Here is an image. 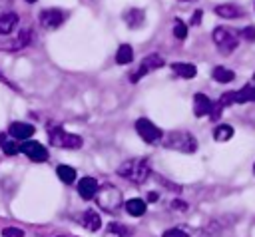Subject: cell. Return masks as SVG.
<instances>
[{"label": "cell", "instance_id": "obj_1", "mask_svg": "<svg viewBox=\"0 0 255 237\" xmlns=\"http://www.w3.org/2000/svg\"><path fill=\"white\" fill-rule=\"evenodd\" d=\"M118 175L131 181V183H145L147 177L151 175V165H149V159L147 157H131L124 163H120L118 167Z\"/></svg>", "mask_w": 255, "mask_h": 237}, {"label": "cell", "instance_id": "obj_2", "mask_svg": "<svg viewBox=\"0 0 255 237\" xmlns=\"http://www.w3.org/2000/svg\"><path fill=\"white\" fill-rule=\"evenodd\" d=\"M159 143L163 147L173 149V151H179V153H195L197 151V139H195V135L189 133V131H183V129H173V131L163 133V137H161Z\"/></svg>", "mask_w": 255, "mask_h": 237}, {"label": "cell", "instance_id": "obj_3", "mask_svg": "<svg viewBox=\"0 0 255 237\" xmlns=\"http://www.w3.org/2000/svg\"><path fill=\"white\" fill-rule=\"evenodd\" d=\"M94 197H96L98 207H100L102 211H106V213H118L120 207H122V203H124L122 191H120L116 185H112V183L100 185Z\"/></svg>", "mask_w": 255, "mask_h": 237}, {"label": "cell", "instance_id": "obj_4", "mask_svg": "<svg viewBox=\"0 0 255 237\" xmlns=\"http://www.w3.org/2000/svg\"><path fill=\"white\" fill-rule=\"evenodd\" d=\"M48 139H50V145L54 147H64V149H80L84 145V139L72 131H66L64 127L60 125H52L50 131H48Z\"/></svg>", "mask_w": 255, "mask_h": 237}, {"label": "cell", "instance_id": "obj_5", "mask_svg": "<svg viewBox=\"0 0 255 237\" xmlns=\"http://www.w3.org/2000/svg\"><path fill=\"white\" fill-rule=\"evenodd\" d=\"M211 40H213V44L217 46V50L221 54H231L239 46V34L235 30H229V28H223V26H219L211 32Z\"/></svg>", "mask_w": 255, "mask_h": 237}, {"label": "cell", "instance_id": "obj_6", "mask_svg": "<svg viewBox=\"0 0 255 237\" xmlns=\"http://www.w3.org/2000/svg\"><path fill=\"white\" fill-rule=\"evenodd\" d=\"M135 131H137V135H139L145 143H159L161 137H163V131H161L151 119H147V118H139V119L135 121Z\"/></svg>", "mask_w": 255, "mask_h": 237}, {"label": "cell", "instance_id": "obj_7", "mask_svg": "<svg viewBox=\"0 0 255 237\" xmlns=\"http://www.w3.org/2000/svg\"><path fill=\"white\" fill-rule=\"evenodd\" d=\"M163 66H165V60H163L159 54H147V56L141 60V64H139V68H137V74L131 76V82H137L141 76L151 74L153 70H159V68H163Z\"/></svg>", "mask_w": 255, "mask_h": 237}, {"label": "cell", "instance_id": "obj_8", "mask_svg": "<svg viewBox=\"0 0 255 237\" xmlns=\"http://www.w3.org/2000/svg\"><path fill=\"white\" fill-rule=\"evenodd\" d=\"M64 18L66 14L60 10V8H46L40 12V24L46 28V30H56L64 24Z\"/></svg>", "mask_w": 255, "mask_h": 237}, {"label": "cell", "instance_id": "obj_9", "mask_svg": "<svg viewBox=\"0 0 255 237\" xmlns=\"http://www.w3.org/2000/svg\"><path fill=\"white\" fill-rule=\"evenodd\" d=\"M22 153L32 161H46L48 159V149L36 139H26L22 143Z\"/></svg>", "mask_w": 255, "mask_h": 237}, {"label": "cell", "instance_id": "obj_10", "mask_svg": "<svg viewBox=\"0 0 255 237\" xmlns=\"http://www.w3.org/2000/svg\"><path fill=\"white\" fill-rule=\"evenodd\" d=\"M34 133H36V127L32 123H24V121H14L8 127V135H12V139H16V141H26Z\"/></svg>", "mask_w": 255, "mask_h": 237}, {"label": "cell", "instance_id": "obj_11", "mask_svg": "<svg viewBox=\"0 0 255 237\" xmlns=\"http://www.w3.org/2000/svg\"><path fill=\"white\" fill-rule=\"evenodd\" d=\"M78 221L88 231H100V227H102V217H100V213L96 209H86L84 213H80Z\"/></svg>", "mask_w": 255, "mask_h": 237}, {"label": "cell", "instance_id": "obj_12", "mask_svg": "<svg viewBox=\"0 0 255 237\" xmlns=\"http://www.w3.org/2000/svg\"><path fill=\"white\" fill-rule=\"evenodd\" d=\"M98 187H100V183H98L94 177L86 175V177H82L80 183H78V193H80L82 199H94Z\"/></svg>", "mask_w": 255, "mask_h": 237}, {"label": "cell", "instance_id": "obj_13", "mask_svg": "<svg viewBox=\"0 0 255 237\" xmlns=\"http://www.w3.org/2000/svg\"><path fill=\"white\" fill-rule=\"evenodd\" d=\"M18 22H20V16H18L16 12H12V10L2 12V14H0V34H4V36L12 34V32L16 30Z\"/></svg>", "mask_w": 255, "mask_h": 237}, {"label": "cell", "instance_id": "obj_14", "mask_svg": "<svg viewBox=\"0 0 255 237\" xmlns=\"http://www.w3.org/2000/svg\"><path fill=\"white\" fill-rule=\"evenodd\" d=\"M122 18H124V22H126V26L128 28H139L141 24H143V20H145V12L141 10V8H128L124 14H122Z\"/></svg>", "mask_w": 255, "mask_h": 237}, {"label": "cell", "instance_id": "obj_15", "mask_svg": "<svg viewBox=\"0 0 255 237\" xmlns=\"http://www.w3.org/2000/svg\"><path fill=\"white\" fill-rule=\"evenodd\" d=\"M211 108H213V102H211L205 94H195V96H193V114H195L197 118L209 116Z\"/></svg>", "mask_w": 255, "mask_h": 237}, {"label": "cell", "instance_id": "obj_16", "mask_svg": "<svg viewBox=\"0 0 255 237\" xmlns=\"http://www.w3.org/2000/svg\"><path fill=\"white\" fill-rule=\"evenodd\" d=\"M213 12L219 18H225V20H235V18H241L243 16V10L237 4H217L213 8Z\"/></svg>", "mask_w": 255, "mask_h": 237}, {"label": "cell", "instance_id": "obj_17", "mask_svg": "<svg viewBox=\"0 0 255 237\" xmlns=\"http://www.w3.org/2000/svg\"><path fill=\"white\" fill-rule=\"evenodd\" d=\"M145 209H147V203H145V199H141V197H131V199L126 201V211H128L131 217H141V215H145Z\"/></svg>", "mask_w": 255, "mask_h": 237}, {"label": "cell", "instance_id": "obj_18", "mask_svg": "<svg viewBox=\"0 0 255 237\" xmlns=\"http://www.w3.org/2000/svg\"><path fill=\"white\" fill-rule=\"evenodd\" d=\"M171 70L175 72V76L185 78V80H191V78L197 76V68L193 64H187V62H173L171 64Z\"/></svg>", "mask_w": 255, "mask_h": 237}, {"label": "cell", "instance_id": "obj_19", "mask_svg": "<svg viewBox=\"0 0 255 237\" xmlns=\"http://www.w3.org/2000/svg\"><path fill=\"white\" fill-rule=\"evenodd\" d=\"M211 78L215 82H219V84H229V82L235 80V72L229 70V68H225V66H215L213 72H211Z\"/></svg>", "mask_w": 255, "mask_h": 237}, {"label": "cell", "instance_id": "obj_20", "mask_svg": "<svg viewBox=\"0 0 255 237\" xmlns=\"http://www.w3.org/2000/svg\"><path fill=\"white\" fill-rule=\"evenodd\" d=\"M56 173H58L60 181H62V183H66V185L74 183V181H76V177H78L76 169H74L72 165H66V163H60V165L56 167Z\"/></svg>", "mask_w": 255, "mask_h": 237}, {"label": "cell", "instance_id": "obj_21", "mask_svg": "<svg viewBox=\"0 0 255 237\" xmlns=\"http://www.w3.org/2000/svg\"><path fill=\"white\" fill-rule=\"evenodd\" d=\"M249 102H255V86L253 84H247L235 92V104H249Z\"/></svg>", "mask_w": 255, "mask_h": 237}, {"label": "cell", "instance_id": "obj_22", "mask_svg": "<svg viewBox=\"0 0 255 237\" xmlns=\"http://www.w3.org/2000/svg\"><path fill=\"white\" fill-rule=\"evenodd\" d=\"M131 60H133V48H131L129 44H122V46L118 48V52H116V64L126 66V64H129Z\"/></svg>", "mask_w": 255, "mask_h": 237}, {"label": "cell", "instance_id": "obj_23", "mask_svg": "<svg viewBox=\"0 0 255 237\" xmlns=\"http://www.w3.org/2000/svg\"><path fill=\"white\" fill-rule=\"evenodd\" d=\"M233 133H235V129H233L229 123H219V125L213 129V139H215V141H227V139L233 137Z\"/></svg>", "mask_w": 255, "mask_h": 237}, {"label": "cell", "instance_id": "obj_24", "mask_svg": "<svg viewBox=\"0 0 255 237\" xmlns=\"http://www.w3.org/2000/svg\"><path fill=\"white\" fill-rule=\"evenodd\" d=\"M221 233H223L221 223H219V221H209V223L199 231L197 237H221Z\"/></svg>", "mask_w": 255, "mask_h": 237}, {"label": "cell", "instance_id": "obj_25", "mask_svg": "<svg viewBox=\"0 0 255 237\" xmlns=\"http://www.w3.org/2000/svg\"><path fill=\"white\" fill-rule=\"evenodd\" d=\"M32 38H34V32H32V30H22V32L18 34L16 42H14L12 46H8V48H10V50H20V48H26V46L32 42Z\"/></svg>", "mask_w": 255, "mask_h": 237}, {"label": "cell", "instance_id": "obj_26", "mask_svg": "<svg viewBox=\"0 0 255 237\" xmlns=\"http://www.w3.org/2000/svg\"><path fill=\"white\" fill-rule=\"evenodd\" d=\"M108 231H110L112 235H118V237H129V235L133 233L128 225H124V223H116V221L108 225Z\"/></svg>", "mask_w": 255, "mask_h": 237}, {"label": "cell", "instance_id": "obj_27", "mask_svg": "<svg viewBox=\"0 0 255 237\" xmlns=\"http://www.w3.org/2000/svg\"><path fill=\"white\" fill-rule=\"evenodd\" d=\"M2 151H4L6 155H16V153L22 151V145H20L16 139H6V141L2 143Z\"/></svg>", "mask_w": 255, "mask_h": 237}, {"label": "cell", "instance_id": "obj_28", "mask_svg": "<svg viewBox=\"0 0 255 237\" xmlns=\"http://www.w3.org/2000/svg\"><path fill=\"white\" fill-rule=\"evenodd\" d=\"M173 36L177 40H185L187 38V24H183L179 18L173 20Z\"/></svg>", "mask_w": 255, "mask_h": 237}, {"label": "cell", "instance_id": "obj_29", "mask_svg": "<svg viewBox=\"0 0 255 237\" xmlns=\"http://www.w3.org/2000/svg\"><path fill=\"white\" fill-rule=\"evenodd\" d=\"M2 237H24V229L22 227H14V225L4 227L2 229Z\"/></svg>", "mask_w": 255, "mask_h": 237}, {"label": "cell", "instance_id": "obj_30", "mask_svg": "<svg viewBox=\"0 0 255 237\" xmlns=\"http://www.w3.org/2000/svg\"><path fill=\"white\" fill-rule=\"evenodd\" d=\"M161 237H191V235L181 227H171V229H165Z\"/></svg>", "mask_w": 255, "mask_h": 237}, {"label": "cell", "instance_id": "obj_31", "mask_svg": "<svg viewBox=\"0 0 255 237\" xmlns=\"http://www.w3.org/2000/svg\"><path fill=\"white\" fill-rule=\"evenodd\" d=\"M239 36H241L243 40H247V42H255V26H253V24L245 26V28L239 32Z\"/></svg>", "mask_w": 255, "mask_h": 237}, {"label": "cell", "instance_id": "obj_32", "mask_svg": "<svg viewBox=\"0 0 255 237\" xmlns=\"http://www.w3.org/2000/svg\"><path fill=\"white\" fill-rule=\"evenodd\" d=\"M217 102H219L223 108H227V106H233V104H235V92H225V94H223V96H221Z\"/></svg>", "mask_w": 255, "mask_h": 237}, {"label": "cell", "instance_id": "obj_33", "mask_svg": "<svg viewBox=\"0 0 255 237\" xmlns=\"http://www.w3.org/2000/svg\"><path fill=\"white\" fill-rule=\"evenodd\" d=\"M221 112H223V106H221L219 102H213V108H211V112H209V118L215 121V119L221 118Z\"/></svg>", "mask_w": 255, "mask_h": 237}, {"label": "cell", "instance_id": "obj_34", "mask_svg": "<svg viewBox=\"0 0 255 237\" xmlns=\"http://www.w3.org/2000/svg\"><path fill=\"white\" fill-rule=\"evenodd\" d=\"M171 209H177V211H185L187 209V203L183 199H173L171 201Z\"/></svg>", "mask_w": 255, "mask_h": 237}, {"label": "cell", "instance_id": "obj_35", "mask_svg": "<svg viewBox=\"0 0 255 237\" xmlns=\"http://www.w3.org/2000/svg\"><path fill=\"white\" fill-rule=\"evenodd\" d=\"M201 18H203V12H201V10H195L193 16H191V20H189V24H191V26H199Z\"/></svg>", "mask_w": 255, "mask_h": 237}, {"label": "cell", "instance_id": "obj_36", "mask_svg": "<svg viewBox=\"0 0 255 237\" xmlns=\"http://www.w3.org/2000/svg\"><path fill=\"white\" fill-rule=\"evenodd\" d=\"M157 199H159L157 191H149V193H147V199H145V201H149V203H155Z\"/></svg>", "mask_w": 255, "mask_h": 237}, {"label": "cell", "instance_id": "obj_37", "mask_svg": "<svg viewBox=\"0 0 255 237\" xmlns=\"http://www.w3.org/2000/svg\"><path fill=\"white\" fill-rule=\"evenodd\" d=\"M4 141H6V135L0 131V147H2V143H4Z\"/></svg>", "mask_w": 255, "mask_h": 237}, {"label": "cell", "instance_id": "obj_38", "mask_svg": "<svg viewBox=\"0 0 255 237\" xmlns=\"http://www.w3.org/2000/svg\"><path fill=\"white\" fill-rule=\"evenodd\" d=\"M26 2H28V4H34V2H36V0H26Z\"/></svg>", "mask_w": 255, "mask_h": 237}, {"label": "cell", "instance_id": "obj_39", "mask_svg": "<svg viewBox=\"0 0 255 237\" xmlns=\"http://www.w3.org/2000/svg\"><path fill=\"white\" fill-rule=\"evenodd\" d=\"M179 2H193V0H179Z\"/></svg>", "mask_w": 255, "mask_h": 237}, {"label": "cell", "instance_id": "obj_40", "mask_svg": "<svg viewBox=\"0 0 255 237\" xmlns=\"http://www.w3.org/2000/svg\"><path fill=\"white\" fill-rule=\"evenodd\" d=\"M253 171H255V165H253Z\"/></svg>", "mask_w": 255, "mask_h": 237}, {"label": "cell", "instance_id": "obj_41", "mask_svg": "<svg viewBox=\"0 0 255 237\" xmlns=\"http://www.w3.org/2000/svg\"><path fill=\"white\" fill-rule=\"evenodd\" d=\"M58 237H64V235H58Z\"/></svg>", "mask_w": 255, "mask_h": 237}]
</instances>
